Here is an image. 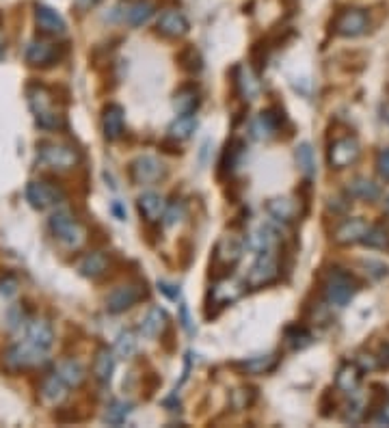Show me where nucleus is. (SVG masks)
<instances>
[{"mask_svg":"<svg viewBox=\"0 0 389 428\" xmlns=\"http://www.w3.org/2000/svg\"><path fill=\"white\" fill-rule=\"evenodd\" d=\"M124 13H122V20L128 22L130 26H143L152 20V15L156 13V5L152 0H132V3H126L124 5Z\"/></svg>","mask_w":389,"mask_h":428,"instance_id":"nucleus-18","label":"nucleus"},{"mask_svg":"<svg viewBox=\"0 0 389 428\" xmlns=\"http://www.w3.org/2000/svg\"><path fill=\"white\" fill-rule=\"evenodd\" d=\"M165 164L156 158V156H139L132 164H130V178L134 184H154L158 180L165 178Z\"/></svg>","mask_w":389,"mask_h":428,"instance_id":"nucleus-8","label":"nucleus"},{"mask_svg":"<svg viewBox=\"0 0 389 428\" xmlns=\"http://www.w3.org/2000/svg\"><path fill=\"white\" fill-rule=\"evenodd\" d=\"M136 206H139V212L141 216L147 221V223H156L165 216V210H167V202L154 190H147L143 193L139 199H136Z\"/></svg>","mask_w":389,"mask_h":428,"instance_id":"nucleus-16","label":"nucleus"},{"mask_svg":"<svg viewBox=\"0 0 389 428\" xmlns=\"http://www.w3.org/2000/svg\"><path fill=\"white\" fill-rule=\"evenodd\" d=\"M286 337L292 342V346H296V349H303L305 344H310V342H312L310 331L303 329V327H290V329L286 331Z\"/></svg>","mask_w":389,"mask_h":428,"instance_id":"nucleus-42","label":"nucleus"},{"mask_svg":"<svg viewBox=\"0 0 389 428\" xmlns=\"http://www.w3.org/2000/svg\"><path fill=\"white\" fill-rule=\"evenodd\" d=\"M5 50H7V37H5L3 31H0V59L5 56Z\"/></svg>","mask_w":389,"mask_h":428,"instance_id":"nucleus-52","label":"nucleus"},{"mask_svg":"<svg viewBox=\"0 0 389 428\" xmlns=\"http://www.w3.org/2000/svg\"><path fill=\"white\" fill-rule=\"evenodd\" d=\"M37 160L54 171H70L80 162V152L65 143H42Z\"/></svg>","mask_w":389,"mask_h":428,"instance_id":"nucleus-2","label":"nucleus"},{"mask_svg":"<svg viewBox=\"0 0 389 428\" xmlns=\"http://www.w3.org/2000/svg\"><path fill=\"white\" fill-rule=\"evenodd\" d=\"M368 230H370L368 221H364V219H348V221H344V223L338 227L336 234H333V238H336V242H340V245H355V242H362V240H364V236L368 234Z\"/></svg>","mask_w":389,"mask_h":428,"instance_id":"nucleus-17","label":"nucleus"},{"mask_svg":"<svg viewBox=\"0 0 389 428\" xmlns=\"http://www.w3.org/2000/svg\"><path fill=\"white\" fill-rule=\"evenodd\" d=\"M100 3V0H76V5L80 7V9H91V7H96Z\"/></svg>","mask_w":389,"mask_h":428,"instance_id":"nucleus-51","label":"nucleus"},{"mask_svg":"<svg viewBox=\"0 0 389 428\" xmlns=\"http://www.w3.org/2000/svg\"><path fill=\"white\" fill-rule=\"evenodd\" d=\"M182 214H184V208H182V204H173V206H167V210H165V223L167 225H175L179 219H182Z\"/></svg>","mask_w":389,"mask_h":428,"instance_id":"nucleus-45","label":"nucleus"},{"mask_svg":"<svg viewBox=\"0 0 389 428\" xmlns=\"http://www.w3.org/2000/svg\"><path fill=\"white\" fill-rule=\"evenodd\" d=\"M189 20L182 11L177 9H169V11H162L160 18H158V33H162L165 37H184L189 33Z\"/></svg>","mask_w":389,"mask_h":428,"instance_id":"nucleus-14","label":"nucleus"},{"mask_svg":"<svg viewBox=\"0 0 389 428\" xmlns=\"http://www.w3.org/2000/svg\"><path fill=\"white\" fill-rule=\"evenodd\" d=\"M26 63L33 65V67H46V65H52L54 61H58V48L54 44H48V41H42V39H35L26 46Z\"/></svg>","mask_w":389,"mask_h":428,"instance_id":"nucleus-12","label":"nucleus"},{"mask_svg":"<svg viewBox=\"0 0 389 428\" xmlns=\"http://www.w3.org/2000/svg\"><path fill=\"white\" fill-rule=\"evenodd\" d=\"M18 290V281L13 279V277H7V279H3V281H0V292H3V294H13Z\"/></svg>","mask_w":389,"mask_h":428,"instance_id":"nucleus-46","label":"nucleus"},{"mask_svg":"<svg viewBox=\"0 0 389 428\" xmlns=\"http://www.w3.org/2000/svg\"><path fill=\"white\" fill-rule=\"evenodd\" d=\"M179 65H182L186 72H191V74H197V72H201V67H203V61H201V54L193 48V46H189V48H184L182 52H179Z\"/></svg>","mask_w":389,"mask_h":428,"instance_id":"nucleus-39","label":"nucleus"},{"mask_svg":"<svg viewBox=\"0 0 389 428\" xmlns=\"http://www.w3.org/2000/svg\"><path fill=\"white\" fill-rule=\"evenodd\" d=\"M279 242V232L271 223H262L257 225L255 230L247 236L245 245L255 251V253H266V251H273Z\"/></svg>","mask_w":389,"mask_h":428,"instance_id":"nucleus-13","label":"nucleus"},{"mask_svg":"<svg viewBox=\"0 0 389 428\" xmlns=\"http://www.w3.org/2000/svg\"><path fill=\"white\" fill-rule=\"evenodd\" d=\"M113 212L117 214L119 221H126V210L122 208V204H119V202H113Z\"/></svg>","mask_w":389,"mask_h":428,"instance_id":"nucleus-50","label":"nucleus"},{"mask_svg":"<svg viewBox=\"0 0 389 428\" xmlns=\"http://www.w3.org/2000/svg\"><path fill=\"white\" fill-rule=\"evenodd\" d=\"M26 339L28 342H33V344H37L39 349L48 351L52 346V342H54V331L50 327L48 320H33L31 325H28L26 329Z\"/></svg>","mask_w":389,"mask_h":428,"instance_id":"nucleus-25","label":"nucleus"},{"mask_svg":"<svg viewBox=\"0 0 389 428\" xmlns=\"http://www.w3.org/2000/svg\"><path fill=\"white\" fill-rule=\"evenodd\" d=\"M158 288L169 297V299H177V294H179V288L177 290H173L175 285H171V283H167V281H158Z\"/></svg>","mask_w":389,"mask_h":428,"instance_id":"nucleus-49","label":"nucleus"},{"mask_svg":"<svg viewBox=\"0 0 389 428\" xmlns=\"http://www.w3.org/2000/svg\"><path fill=\"white\" fill-rule=\"evenodd\" d=\"M245 240L238 238V236H223L219 242H217V249H215V264L219 266H225V268H231L238 264V260L243 258V251H245Z\"/></svg>","mask_w":389,"mask_h":428,"instance_id":"nucleus-11","label":"nucleus"},{"mask_svg":"<svg viewBox=\"0 0 389 428\" xmlns=\"http://www.w3.org/2000/svg\"><path fill=\"white\" fill-rule=\"evenodd\" d=\"M165 323H167L165 309H160V307L149 309L147 316H145L143 323H141V335H145V337H156V335L162 331Z\"/></svg>","mask_w":389,"mask_h":428,"instance_id":"nucleus-31","label":"nucleus"},{"mask_svg":"<svg viewBox=\"0 0 389 428\" xmlns=\"http://www.w3.org/2000/svg\"><path fill=\"white\" fill-rule=\"evenodd\" d=\"M143 299V290L139 288V285L134 283H126V285H119V288H115L108 299H106V309L110 313H122L130 307H134L139 301Z\"/></svg>","mask_w":389,"mask_h":428,"instance_id":"nucleus-10","label":"nucleus"},{"mask_svg":"<svg viewBox=\"0 0 389 428\" xmlns=\"http://www.w3.org/2000/svg\"><path fill=\"white\" fill-rule=\"evenodd\" d=\"M201 98H199V89L193 87V84H186V87L177 89L173 96V108L177 115H193L197 110Z\"/></svg>","mask_w":389,"mask_h":428,"instance_id":"nucleus-22","label":"nucleus"},{"mask_svg":"<svg viewBox=\"0 0 389 428\" xmlns=\"http://www.w3.org/2000/svg\"><path fill=\"white\" fill-rule=\"evenodd\" d=\"M238 89H241L245 100H255L260 96V82L251 70H247V67L238 70Z\"/></svg>","mask_w":389,"mask_h":428,"instance_id":"nucleus-35","label":"nucleus"},{"mask_svg":"<svg viewBox=\"0 0 389 428\" xmlns=\"http://www.w3.org/2000/svg\"><path fill=\"white\" fill-rule=\"evenodd\" d=\"M359 143L355 136H344V138H338L331 148H329V164L333 169H346L350 167L357 158H359Z\"/></svg>","mask_w":389,"mask_h":428,"instance_id":"nucleus-9","label":"nucleus"},{"mask_svg":"<svg viewBox=\"0 0 389 428\" xmlns=\"http://www.w3.org/2000/svg\"><path fill=\"white\" fill-rule=\"evenodd\" d=\"M115 351L110 349H100L98 355H96V361H94V377L100 381V383H108L113 379V372H115Z\"/></svg>","mask_w":389,"mask_h":428,"instance_id":"nucleus-27","label":"nucleus"},{"mask_svg":"<svg viewBox=\"0 0 389 428\" xmlns=\"http://www.w3.org/2000/svg\"><path fill=\"white\" fill-rule=\"evenodd\" d=\"M106 271H108V255L100 253V251L87 253L84 258H80V262H78V273L82 277H89V279H98Z\"/></svg>","mask_w":389,"mask_h":428,"instance_id":"nucleus-21","label":"nucleus"},{"mask_svg":"<svg viewBox=\"0 0 389 428\" xmlns=\"http://www.w3.org/2000/svg\"><path fill=\"white\" fill-rule=\"evenodd\" d=\"M63 197L65 195H63L61 188L50 184V182H44V180L28 182V186H26V199L35 210H46V208L61 204Z\"/></svg>","mask_w":389,"mask_h":428,"instance_id":"nucleus-6","label":"nucleus"},{"mask_svg":"<svg viewBox=\"0 0 389 428\" xmlns=\"http://www.w3.org/2000/svg\"><path fill=\"white\" fill-rule=\"evenodd\" d=\"M253 398H255V394L251 389H236L234 396H231V405L238 411H243V409H247L253 403Z\"/></svg>","mask_w":389,"mask_h":428,"instance_id":"nucleus-43","label":"nucleus"},{"mask_svg":"<svg viewBox=\"0 0 389 428\" xmlns=\"http://www.w3.org/2000/svg\"><path fill=\"white\" fill-rule=\"evenodd\" d=\"M35 20H37V26L42 28V33L46 35H63L68 28L63 15L46 5H39L35 9Z\"/></svg>","mask_w":389,"mask_h":428,"instance_id":"nucleus-19","label":"nucleus"},{"mask_svg":"<svg viewBox=\"0 0 389 428\" xmlns=\"http://www.w3.org/2000/svg\"><path fill=\"white\" fill-rule=\"evenodd\" d=\"M346 190L350 197L362 199V202H374V199H378V195H381L378 186L368 178H355L352 182H348Z\"/></svg>","mask_w":389,"mask_h":428,"instance_id":"nucleus-30","label":"nucleus"},{"mask_svg":"<svg viewBox=\"0 0 389 428\" xmlns=\"http://www.w3.org/2000/svg\"><path fill=\"white\" fill-rule=\"evenodd\" d=\"M26 98H28V106L35 112V117L44 115V112H50V110H56L52 91L48 87H44V84H31V87L26 89Z\"/></svg>","mask_w":389,"mask_h":428,"instance_id":"nucleus-20","label":"nucleus"},{"mask_svg":"<svg viewBox=\"0 0 389 428\" xmlns=\"http://www.w3.org/2000/svg\"><path fill=\"white\" fill-rule=\"evenodd\" d=\"M48 227H50L52 236H54L58 242H61V245L70 247V249H78V247L84 242V238H87L84 227H82V225L78 223V219H76L72 212H68V210L54 212V214L50 216V221H48Z\"/></svg>","mask_w":389,"mask_h":428,"instance_id":"nucleus-1","label":"nucleus"},{"mask_svg":"<svg viewBox=\"0 0 389 428\" xmlns=\"http://www.w3.org/2000/svg\"><path fill=\"white\" fill-rule=\"evenodd\" d=\"M35 122L44 130H61V128H65V117L58 110H50V112H44V115H37Z\"/></svg>","mask_w":389,"mask_h":428,"instance_id":"nucleus-41","label":"nucleus"},{"mask_svg":"<svg viewBox=\"0 0 389 428\" xmlns=\"http://www.w3.org/2000/svg\"><path fill=\"white\" fill-rule=\"evenodd\" d=\"M279 279V262L273 251L257 253V260L249 268L245 277V285L251 290H260L264 285H271Z\"/></svg>","mask_w":389,"mask_h":428,"instance_id":"nucleus-4","label":"nucleus"},{"mask_svg":"<svg viewBox=\"0 0 389 428\" xmlns=\"http://www.w3.org/2000/svg\"><path fill=\"white\" fill-rule=\"evenodd\" d=\"M383 417H385V420L389 422V403H387V405L383 407Z\"/></svg>","mask_w":389,"mask_h":428,"instance_id":"nucleus-53","label":"nucleus"},{"mask_svg":"<svg viewBox=\"0 0 389 428\" xmlns=\"http://www.w3.org/2000/svg\"><path fill=\"white\" fill-rule=\"evenodd\" d=\"M279 128V117L275 115L273 110H264L262 115L253 122V136L257 138H266V136H271L275 130Z\"/></svg>","mask_w":389,"mask_h":428,"instance_id":"nucleus-33","label":"nucleus"},{"mask_svg":"<svg viewBox=\"0 0 389 428\" xmlns=\"http://www.w3.org/2000/svg\"><path fill=\"white\" fill-rule=\"evenodd\" d=\"M68 385L61 381V377H58L56 372L52 377H48L42 385V398H44V403L48 405H56V403H61L63 398L68 396Z\"/></svg>","mask_w":389,"mask_h":428,"instance_id":"nucleus-29","label":"nucleus"},{"mask_svg":"<svg viewBox=\"0 0 389 428\" xmlns=\"http://www.w3.org/2000/svg\"><path fill=\"white\" fill-rule=\"evenodd\" d=\"M370 20L364 9H344L333 20V31L340 37H359L368 31Z\"/></svg>","mask_w":389,"mask_h":428,"instance_id":"nucleus-7","label":"nucleus"},{"mask_svg":"<svg viewBox=\"0 0 389 428\" xmlns=\"http://www.w3.org/2000/svg\"><path fill=\"white\" fill-rule=\"evenodd\" d=\"M130 413H132V403H126V401H113V403L108 405L106 413H104V420H106L108 424L119 426V424H124V422H126V417H128Z\"/></svg>","mask_w":389,"mask_h":428,"instance_id":"nucleus-37","label":"nucleus"},{"mask_svg":"<svg viewBox=\"0 0 389 428\" xmlns=\"http://www.w3.org/2000/svg\"><path fill=\"white\" fill-rule=\"evenodd\" d=\"M385 208H387V210H389V199H387V204H385Z\"/></svg>","mask_w":389,"mask_h":428,"instance_id":"nucleus-54","label":"nucleus"},{"mask_svg":"<svg viewBox=\"0 0 389 428\" xmlns=\"http://www.w3.org/2000/svg\"><path fill=\"white\" fill-rule=\"evenodd\" d=\"M279 359L275 355H255V357H249L245 359L243 363H238V368L243 370V372L247 375H268L273 372V370L277 368Z\"/></svg>","mask_w":389,"mask_h":428,"instance_id":"nucleus-26","label":"nucleus"},{"mask_svg":"<svg viewBox=\"0 0 389 428\" xmlns=\"http://www.w3.org/2000/svg\"><path fill=\"white\" fill-rule=\"evenodd\" d=\"M56 375L61 377V381H63L68 387H80L82 381H84V377H87V370L82 368L80 361L70 359V361H63L61 365L56 368Z\"/></svg>","mask_w":389,"mask_h":428,"instance_id":"nucleus-28","label":"nucleus"},{"mask_svg":"<svg viewBox=\"0 0 389 428\" xmlns=\"http://www.w3.org/2000/svg\"><path fill=\"white\" fill-rule=\"evenodd\" d=\"M197 130V119L193 115H179L171 126H169V136L177 138V141H186L193 136V132Z\"/></svg>","mask_w":389,"mask_h":428,"instance_id":"nucleus-34","label":"nucleus"},{"mask_svg":"<svg viewBox=\"0 0 389 428\" xmlns=\"http://www.w3.org/2000/svg\"><path fill=\"white\" fill-rule=\"evenodd\" d=\"M357 363H359V368H362V370H374V368H378V361L372 355H362V357L357 359Z\"/></svg>","mask_w":389,"mask_h":428,"instance_id":"nucleus-47","label":"nucleus"},{"mask_svg":"<svg viewBox=\"0 0 389 428\" xmlns=\"http://www.w3.org/2000/svg\"><path fill=\"white\" fill-rule=\"evenodd\" d=\"M238 294H241V285L238 283H231V281H223L219 283L217 288L212 290V297L219 305H227L229 301L238 299Z\"/></svg>","mask_w":389,"mask_h":428,"instance_id":"nucleus-40","label":"nucleus"},{"mask_svg":"<svg viewBox=\"0 0 389 428\" xmlns=\"http://www.w3.org/2000/svg\"><path fill=\"white\" fill-rule=\"evenodd\" d=\"M136 346H139V339L132 331H122L115 342V355H119L122 359H130L136 355Z\"/></svg>","mask_w":389,"mask_h":428,"instance_id":"nucleus-36","label":"nucleus"},{"mask_svg":"<svg viewBox=\"0 0 389 428\" xmlns=\"http://www.w3.org/2000/svg\"><path fill=\"white\" fill-rule=\"evenodd\" d=\"M102 132L106 141H117L124 134V108L110 102L102 110Z\"/></svg>","mask_w":389,"mask_h":428,"instance_id":"nucleus-15","label":"nucleus"},{"mask_svg":"<svg viewBox=\"0 0 389 428\" xmlns=\"http://www.w3.org/2000/svg\"><path fill=\"white\" fill-rule=\"evenodd\" d=\"M362 242L370 249H383L385 251V249H389V232L383 225H370V230Z\"/></svg>","mask_w":389,"mask_h":428,"instance_id":"nucleus-38","label":"nucleus"},{"mask_svg":"<svg viewBox=\"0 0 389 428\" xmlns=\"http://www.w3.org/2000/svg\"><path fill=\"white\" fill-rule=\"evenodd\" d=\"M362 385V368L355 365V363H344L338 370V377H336V387L342 389L344 394H355Z\"/></svg>","mask_w":389,"mask_h":428,"instance_id":"nucleus-23","label":"nucleus"},{"mask_svg":"<svg viewBox=\"0 0 389 428\" xmlns=\"http://www.w3.org/2000/svg\"><path fill=\"white\" fill-rule=\"evenodd\" d=\"M266 212L279 223H290L296 216L298 208H296V202L290 197H275L266 204Z\"/></svg>","mask_w":389,"mask_h":428,"instance_id":"nucleus-24","label":"nucleus"},{"mask_svg":"<svg viewBox=\"0 0 389 428\" xmlns=\"http://www.w3.org/2000/svg\"><path fill=\"white\" fill-rule=\"evenodd\" d=\"M294 158L303 176H307V178L316 176V158H314V150L310 143H301L294 152Z\"/></svg>","mask_w":389,"mask_h":428,"instance_id":"nucleus-32","label":"nucleus"},{"mask_svg":"<svg viewBox=\"0 0 389 428\" xmlns=\"http://www.w3.org/2000/svg\"><path fill=\"white\" fill-rule=\"evenodd\" d=\"M357 288H359V283L355 281V277L350 273H346L342 268H333L324 281V297L331 305L344 307L350 303Z\"/></svg>","mask_w":389,"mask_h":428,"instance_id":"nucleus-3","label":"nucleus"},{"mask_svg":"<svg viewBox=\"0 0 389 428\" xmlns=\"http://www.w3.org/2000/svg\"><path fill=\"white\" fill-rule=\"evenodd\" d=\"M46 359V351L39 349L33 342H20V344L11 346L5 355V361L11 370H28V368H35L39 363H44Z\"/></svg>","mask_w":389,"mask_h":428,"instance_id":"nucleus-5","label":"nucleus"},{"mask_svg":"<svg viewBox=\"0 0 389 428\" xmlns=\"http://www.w3.org/2000/svg\"><path fill=\"white\" fill-rule=\"evenodd\" d=\"M179 320H182V327H184L186 331H193V329H191V316H189V307H186V303L179 305Z\"/></svg>","mask_w":389,"mask_h":428,"instance_id":"nucleus-48","label":"nucleus"},{"mask_svg":"<svg viewBox=\"0 0 389 428\" xmlns=\"http://www.w3.org/2000/svg\"><path fill=\"white\" fill-rule=\"evenodd\" d=\"M376 171H378V176H381L383 180H389V148L378 152V158H376Z\"/></svg>","mask_w":389,"mask_h":428,"instance_id":"nucleus-44","label":"nucleus"}]
</instances>
